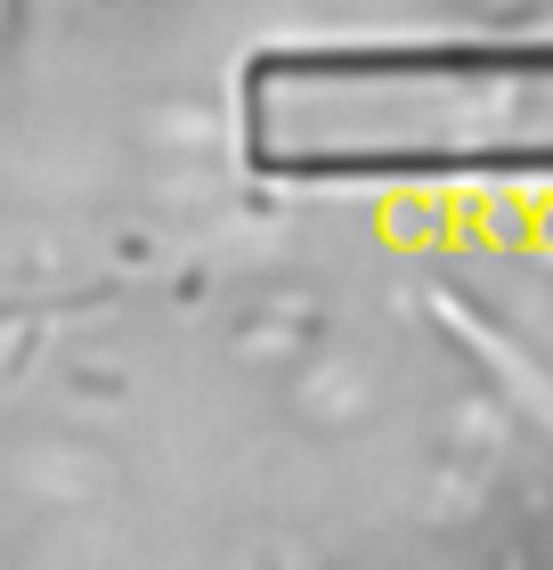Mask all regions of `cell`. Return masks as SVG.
<instances>
[{"label":"cell","instance_id":"cell-1","mask_svg":"<svg viewBox=\"0 0 553 570\" xmlns=\"http://www.w3.org/2000/svg\"><path fill=\"white\" fill-rule=\"evenodd\" d=\"M236 131L260 179L464 188L553 179V41H350L245 66Z\"/></svg>","mask_w":553,"mask_h":570}]
</instances>
